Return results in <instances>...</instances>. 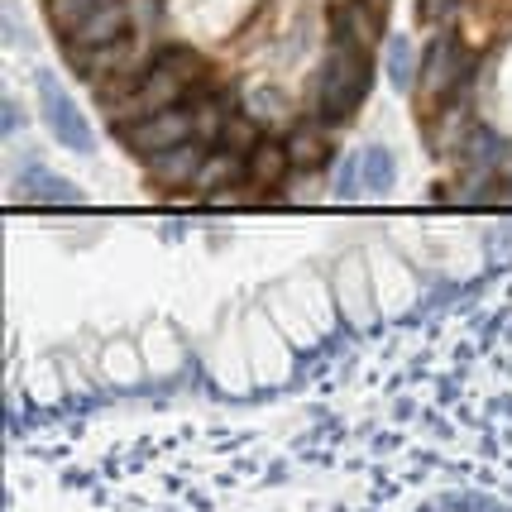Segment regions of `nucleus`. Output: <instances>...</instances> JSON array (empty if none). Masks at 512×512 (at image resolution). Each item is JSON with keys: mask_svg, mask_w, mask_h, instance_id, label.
Instances as JSON below:
<instances>
[{"mask_svg": "<svg viewBox=\"0 0 512 512\" xmlns=\"http://www.w3.org/2000/svg\"><path fill=\"white\" fill-rule=\"evenodd\" d=\"M278 106H283V96L264 91V96H254V101H249V115H254V120H268V115H278Z\"/></svg>", "mask_w": 512, "mask_h": 512, "instance_id": "16", "label": "nucleus"}, {"mask_svg": "<svg viewBox=\"0 0 512 512\" xmlns=\"http://www.w3.org/2000/svg\"><path fill=\"white\" fill-rule=\"evenodd\" d=\"M225 182H249L245 154H235V149H216V154L206 158L197 187H225Z\"/></svg>", "mask_w": 512, "mask_h": 512, "instance_id": "12", "label": "nucleus"}, {"mask_svg": "<svg viewBox=\"0 0 512 512\" xmlns=\"http://www.w3.org/2000/svg\"><path fill=\"white\" fill-rule=\"evenodd\" d=\"M201 58L192 53V48H163L154 63L144 67L139 77H134V87L115 101V120L120 125H134V120H149V115L158 111H173V106H182L192 91L201 87Z\"/></svg>", "mask_w": 512, "mask_h": 512, "instance_id": "1", "label": "nucleus"}, {"mask_svg": "<svg viewBox=\"0 0 512 512\" xmlns=\"http://www.w3.org/2000/svg\"><path fill=\"white\" fill-rule=\"evenodd\" d=\"M20 187L29 201H48V206H72V201H77V187L63 178H53V173H44V168H29L20 178Z\"/></svg>", "mask_w": 512, "mask_h": 512, "instance_id": "11", "label": "nucleus"}, {"mask_svg": "<svg viewBox=\"0 0 512 512\" xmlns=\"http://www.w3.org/2000/svg\"><path fill=\"white\" fill-rule=\"evenodd\" d=\"M398 182V158L393 149H383V144H369V149H359V187H393Z\"/></svg>", "mask_w": 512, "mask_h": 512, "instance_id": "10", "label": "nucleus"}, {"mask_svg": "<svg viewBox=\"0 0 512 512\" xmlns=\"http://www.w3.org/2000/svg\"><path fill=\"white\" fill-rule=\"evenodd\" d=\"M120 139H125L139 158H158V154H168V149H178V144H187V139H197V115L182 101L173 111H158V115H149V120L120 125Z\"/></svg>", "mask_w": 512, "mask_h": 512, "instance_id": "4", "label": "nucleus"}, {"mask_svg": "<svg viewBox=\"0 0 512 512\" xmlns=\"http://www.w3.org/2000/svg\"><path fill=\"white\" fill-rule=\"evenodd\" d=\"M120 39H130V10H125L120 0H111V5H101L96 15H87V20L67 34V53H72V58H87L96 48L120 44Z\"/></svg>", "mask_w": 512, "mask_h": 512, "instance_id": "6", "label": "nucleus"}, {"mask_svg": "<svg viewBox=\"0 0 512 512\" xmlns=\"http://www.w3.org/2000/svg\"><path fill=\"white\" fill-rule=\"evenodd\" d=\"M206 139H187L178 149H168V154L149 158V173H154L163 187H187V182L201 178V168H206Z\"/></svg>", "mask_w": 512, "mask_h": 512, "instance_id": "7", "label": "nucleus"}, {"mask_svg": "<svg viewBox=\"0 0 512 512\" xmlns=\"http://www.w3.org/2000/svg\"><path fill=\"white\" fill-rule=\"evenodd\" d=\"M39 115H44L48 134H53L63 149H72V154H96V134H91L87 115L72 106L67 87L53 72H39Z\"/></svg>", "mask_w": 512, "mask_h": 512, "instance_id": "3", "label": "nucleus"}, {"mask_svg": "<svg viewBox=\"0 0 512 512\" xmlns=\"http://www.w3.org/2000/svg\"><path fill=\"white\" fill-rule=\"evenodd\" d=\"M101 5H111V0H44L48 20H53V29H58V34H72V29L87 20V15H96Z\"/></svg>", "mask_w": 512, "mask_h": 512, "instance_id": "14", "label": "nucleus"}, {"mask_svg": "<svg viewBox=\"0 0 512 512\" xmlns=\"http://www.w3.org/2000/svg\"><path fill=\"white\" fill-rule=\"evenodd\" d=\"M288 154H292V168H321L326 158L335 154V134H331V120H302L297 130L288 134Z\"/></svg>", "mask_w": 512, "mask_h": 512, "instance_id": "8", "label": "nucleus"}, {"mask_svg": "<svg viewBox=\"0 0 512 512\" xmlns=\"http://www.w3.org/2000/svg\"><path fill=\"white\" fill-rule=\"evenodd\" d=\"M249 168V187H278V182L292 173V154L288 144H273V139H259L254 149L245 154Z\"/></svg>", "mask_w": 512, "mask_h": 512, "instance_id": "9", "label": "nucleus"}, {"mask_svg": "<svg viewBox=\"0 0 512 512\" xmlns=\"http://www.w3.org/2000/svg\"><path fill=\"white\" fill-rule=\"evenodd\" d=\"M465 44L455 39V34H441V39H431L422 53V77H417V91H422L426 101H446L450 91L465 82Z\"/></svg>", "mask_w": 512, "mask_h": 512, "instance_id": "5", "label": "nucleus"}, {"mask_svg": "<svg viewBox=\"0 0 512 512\" xmlns=\"http://www.w3.org/2000/svg\"><path fill=\"white\" fill-rule=\"evenodd\" d=\"M417 77H422V63H417L412 44H407L402 34H393V39H388V82H393L398 91H412L417 87Z\"/></svg>", "mask_w": 512, "mask_h": 512, "instance_id": "13", "label": "nucleus"}, {"mask_svg": "<svg viewBox=\"0 0 512 512\" xmlns=\"http://www.w3.org/2000/svg\"><path fill=\"white\" fill-rule=\"evenodd\" d=\"M355 5H364L374 20H383V15H388V0H355Z\"/></svg>", "mask_w": 512, "mask_h": 512, "instance_id": "17", "label": "nucleus"}, {"mask_svg": "<svg viewBox=\"0 0 512 512\" xmlns=\"http://www.w3.org/2000/svg\"><path fill=\"white\" fill-rule=\"evenodd\" d=\"M374 82V63H369V48L355 39H335V48L326 53L321 67V115L326 120H350L359 111V101L369 96Z\"/></svg>", "mask_w": 512, "mask_h": 512, "instance_id": "2", "label": "nucleus"}, {"mask_svg": "<svg viewBox=\"0 0 512 512\" xmlns=\"http://www.w3.org/2000/svg\"><path fill=\"white\" fill-rule=\"evenodd\" d=\"M335 187H340V197H350V192H359V154L345 158V168H340V178H335Z\"/></svg>", "mask_w": 512, "mask_h": 512, "instance_id": "15", "label": "nucleus"}]
</instances>
